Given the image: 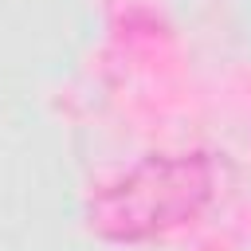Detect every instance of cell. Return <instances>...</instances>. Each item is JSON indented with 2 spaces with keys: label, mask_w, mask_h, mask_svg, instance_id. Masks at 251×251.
<instances>
[{
  "label": "cell",
  "mask_w": 251,
  "mask_h": 251,
  "mask_svg": "<svg viewBox=\"0 0 251 251\" xmlns=\"http://www.w3.org/2000/svg\"><path fill=\"white\" fill-rule=\"evenodd\" d=\"M216 188L208 157H149L90 200V227L106 239H153L188 224Z\"/></svg>",
  "instance_id": "cell-1"
}]
</instances>
